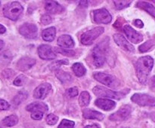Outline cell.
Segmentation results:
<instances>
[{"label":"cell","instance_id":"6da1fadb","mask_svg":"<svg viewBox=\"0 0 155 128\" xmlns=\"http://www.w3.org/2000/svg\"><path fill=\"white\" fill-rule=\"evenodd\" d=\"M154 66V60L150 56H145L139 58L136 63V75L142 84H145L148 77Z\"/></svg>","mask_w":155,"mask_h":128},{"label":"cell","instance_id":"7a4b0ae2","mask_svg":"<svg viewBox=\"0 0 155 128\" xmlns=\"http://www.w3.org/2000/svg\"><path fill=\"white\" fill-rule=\"evenodd\" d=\"M23 10L24 8L19 2H13L5 5L3 8V14L5 17L12 20H17L23 12Z\"/></svg>","mask_w":155,"mask_h":128},{"label":"cell","instance_id":"3957f363","mask_svg":"<svg viewBox=\"0 0 155 128\" xmlns=\"http://www.w3.org/2000/svg\"><path fill=\"white\" fill-rule=\"evenodd\" d=\"M92 90L96 96H100V97H107L116 99H120L127 94L126 91L114 92L104 87H101V86H96V87H94Z\"/></svg>","mask_w":155,"mask_h":128},{"label":"cell","instance_id":"277c9868","mask_svg":"<svg viewBox=\"0 0 155 128\" xmlns=\"http://www.w3.org/2000/svg\"><path fill=\"white\" fill-rule=\"evenodd\" d=\"M93 75L95 80L110 87H117L120 84L119 79L114 75L102 72H95Z\"/></svg>","mask_w":155,"mask_h":128},{"label":"cell","instance_id":"5b68a950","mask_svg":"<svg viewBox=\"0 0 155 128\" xmlns=\"http://www.w3.org/2000/svg\"><path fill=\"white\" fill-rule=\"evenodd\" d=\"M105 46L107 45H104V43L101 44V45L99 44L92 51V60H93L94 65L96 67H101L104 65L106 55Z\"/></svg>","mask_w":155,"mask_h":128},{"label":"cell","instance_id":"8992f818","mask_svg":"<svg viewBox=\"0 0 155 128\" xmlns=\"http://www.w3.org/2000/svg\"><path fill=\"white\" fill-rule=\"evenodd\" d=\"M104 33V28L101 27H95L83 33L81 36V42L85 45H90L99 36Z\"/></svg>","mask_w":155,"mask_h":128},{"label":"cell","instance_id":"52a82bcc","mask_svg":"<svg viewBox=\"0 0 155 128\" xmlns=\"http://www.w3.org/2000/svg\"><path fill=\"white\" fill-rule=\"evenodd\" d=\"M132 101L141 106H155V98L143 93H135L131 98Z\"/></svg>","mask_w":155,"mask_h":128},{"label":"cell","instance_id":"ba28073f","mask_svg":"<svg viewBox=\"0 0 155 128\" xmlns=\"http://www.w3.org/2000/svg\"><path fill=\"white\" fill-rule=\"evenodd\" d=\"M38 29L36 25L32 23H26L21 26L19 29V32L23 36L27 39H35L37 36Z\"/></svg>","mask_w":155,"mask_h":128},{"label":"cell","instance_id":"9c48e42d","mask_svg":"<svg viewBox=\"0 0 155 128\" xmlns=\"http://www.w3.org/2000/svg\"><path fill=\"white\" fill-rule=\"evenodd\" d=\"M132 108L130 105H124L121 107L117 111L112 114L109 117V119L112 121H120V120H124L130 117L131 114Z\"/></svg>","mask_w":155,"mask_h":128},{"label":"cell","instance_id":"30bf717a","mask_svg":"<svg viewBox=\"0 0 155 128\" xmlns=\"http://www.w3.org/2000/svg\"><path fill=\"white\" fill-rule=\"evenodd\" d=\"M93 17L95 23L107 24L111 21L112 17L105 8L98 9L93 11Z\"/></svg>","mask_w":155,"mask_h":128},{"label":"cell","instance_id":"8fae6325","mask_svg":"<svg viewBox=\"0 0 155 128\" xmlns=\"http://www.w3.org/2000/svg\"><path fill=\"white\" fill-rule=\"evenodd\" d=\"M124 31L127 35V38L130 42L134 44H138L143 40V36L142 34L136 32L133 28H132L130 26L125 25L124 27Z\"/></svg>","mask_w":155,"mask_h":128},{"label":"cell","instance_id":"7c38bea8","mask_svg":"<svg viewBox=\"0 0 155 128\" xmlns=\"http://www.w3.org/2000/svg\"><path fill=\"white\" fill-rule=\"evenodd\" d=\"M38 54L41 59L45 60H51L56 57L55 54L52 51V48L48 45H40L38 48Z\"/></svg>","mask_w":155,"mask_h":128},{"label":"cell","instance_id":"4fadbf2b","mask_svg":"<svg viewBox=\"0 0 155 128\" xmlns=\"http://www.w3.org/2000/svg\"><path fill=\"white\" fill-rule=\"evenodd\" d=\"M51 89V84L48 83H44V84H40L34 90L33 93V96L35 98L39 99H43L48 96V93L50 92Z\"/></svg>","mask_w":155,"mask_h":128},{"label":"cell","instance_id":"5bb4252c","mask_svg":"<svg viewBox=\"0 0 155 128\" xmlns=\"http://www.w3.org/2000/svg\"><path fill=\"white\" fill-rule=\"evenodd\" d=\"M114 39L115 42L117 44L119 47L123 48L125 51H129V52H134L135 48L130 42H127V39L124 38V36L121 34H115L114 36Z\"/></svg>","mask_w":155,"mask_h":128},{"label":"cell","instance_id":"9a60e30c","mask_svg":"<svg viewBox=\"0 0 155 128\" xmlns=\"http://www.w3.org/2000/svg\"><path fill=\"white\" fill-rule=\"evenodd\" d=\"M36 64V60L34 59L30 58V57H23L21 58L19 61L18 62V69L21 71H27L30 69L33 66Z\"/></svg>","mask_w":155,"mask_h":128},{"label":"cell","instance_id":"2e32d148","mask_svg":"<svg viewBox=\"0 0 155 128\" xmlns=\"http://www.w3.org/2000/svg\"><path fill=\"white\" fill-rule=\"evenodd\" d=\"M26 109L30 112H36V111H41V112H46L48 110V105L42 102H34L30 104L26 107Z\"/></svg>","mask_w":155,"mask_h":128},{"label":"cell","instance_id":"e0dca14e","mask_svg":"<svg viewBox=\"0 0 155 128\" xmlns=\"http://www.w3.org/2000/svg\"><path fill=\"white\" fill-rule=\"evenodd\" d=\"M95 105L98 107L99 108L105 111H109L113 108H115V103L114 101L109 100V99H97L95 102Z\"/></svg>","mask_w":155,"mask_h":128},{"label":"cell","instance_id":"ac0fdd59","mask_svg":"<svg viewBox=\"0 0 155 128\" xmlns=\"http://www.w3.org/2000/svg\"><path fill=\"white\" fill-rule=\"evenodd\" d=\"M45 10L51 14H60L64 11V8L63 6L55 1H48L47 2L45 5Z\"/></svg>","mask_w":155,"mask_h":128},{"label":"cell","instance_id":"d6986e66","mask_svg":"<svg viewBox=\"0 0 155 128\" xmlns=\"http://www.w3.org/2000/svg\"><path fill=\"white\" fill-rule=\"evenodd\" d=\"M58 45L64 48H71L74 47V42L69 35H62L58 39Z\"/></svg>","mask_w":155,"mask_h":128},{"label":"cell","instance_id":"ffe728a7","mask_svg":"<svg viewBox=\"0 0 155 128\" xmlns=\"http://www.w3.org/2000/svg\"><path fill=\"white\" fill-rule=\"evenodd\" d=\"M83 116L86 119H96V120H101L104 119V115L99 111H95L92 109L86 108L83 111Z\"/></svg>","mask_w":155,"mask_h":128},{"label":"cell","instance_id":"44dd1931","mask_svg":"<svg viewBox=\"0 0 155 128\" xmlns=\"http://www.w3.org/2000/svg\"><path fill=\"white\" fill-rule=\"evenodd\" d=\"M56 34V30L54 27H49L48 29H45L42 31V39L46 42H51L54 40V37H55Z\"/></svg>","mask_w":155,"mask_h":128},{"label":"cell","instance_id":"7402d4cb","mask_svg":"<svg viewBox=\"0 0 155 128\" xmlns=\"http://www.w3.org/2000/svg\"><path fill=\"white\" fill-rule=\"evenodd\" d=\"M136 6H137L138 8H142L143 9V10L146 11L148 13H149L150 14H151L153 17H155V7H154L151 4L146 2L141 1L137 3Z\"/></svg>","mask_w":155,"mask_h":128},{"label":"cell","instance_id":"603a6c76","mask_svg":"<svg viewBox=\"0 0 155 128\" xmlns=\"http://www.w3.org/2000/svg\"><path fill=\"white\" fill-rule=\"evenodd\" d=\"M18 122V117L15 114H12L5 117L2 120V124L4 126H13L16 125Z\"/></svg>","mask_w":155,"mask_h":128},{"label":"cell","instance_id":"cb8c5ba5","mask_svg":"<svg viewBox=\"0 0 155 128\" xmlns=\"http://www.w3.org/2000/svg\"><path fill=\"white\" fill-rule=\"evenodd\" d=\"M28 96V93L25 90H21V91L18 92V94L14 97L12 102L15 105H18L19 104H21V102H24Z\"/></svg>","mask_w":155,"mask_h":128},{"label":"cell","instance_id":"d4e9b609","mask_svg":"<svg viewBox=\"0 0 155 128\" xmlns=\"http://www.w3.org/2000/svg\"><path fill=\"white\" fill-rule=\"evenodd\" d=\"M55 75L56 76H57V78H58L62 83L70 82V81H71V80H72V77H71V75H70L68 72H64V71L59 70V69L56 72Z\"/></svg>","mask_w":155,"mask_h":128},{"label":"cell","instance_id":"484cf974","mask_svg":"<svg viewBox=\"0 0 155 128\" xmlns=\"http://www.w3.org/2000/svg\"><path fill=\"white\" fill-rule=\"evenodd\" d=\"M89 101H90V95H89V93L87 91L82 92L80 98H79V103H80V106H87L89 103Z\"/></svg>","mask_w":155,"mask_h":128},{"label":"cell","instance_id":"4316f807","mask_svg":"<svg viewBox=\"0 0 155 128\" xmlns=\"http://www.w3.org/2000/svg\"><path fill=\"white\" fill-rule=\"evenodd\" d=\"M72 69L77 76L81 77L83 76V75H84L85 73H86V69H85L84 66L80 63H74L72 66Z\"/></svg>","mask_w":155,"mask_h":128},{"label":"cell","instance_id":"83f0119b","mask_svg":"<svg viewBox=\"0 0 155 128\" xmlns=\"http://www.w3.org/2000/svg\"><path fill=\"white\" fill-rule=\"evenodd\" d=\"M12 57L13 56L11 51H5L0 54V61L4 63H10L12 60Z\"/></svg>","mask_w":155,"mask_h":128},{"label":"cell","instance_id":"f1b7e54d","mask_svg":"<svg viewBox=\"0 0 155 128\" xmlns=\"http://www.w3.org/2000/svg\"><path fill=\"white\" fill-rule=\"evenodd\" d=\"M69 63V61L68 60H58V61H54V63H51L49 66V68L51 70H58L59 68L63 65H68Z\"/></svg>","mask_w":155,"mask_h":128},{"label":"cell","instance_id":"f546056e","mask_svg":"<svg viewBox=\"0 0 155 128\" xmlns=\"http://www.w3.org/2000/svg\"><path fill=\"white\" fill-rule=\"evenodd\" d=\"M154 42H153L152 40H149L148 41V42H145V43H144L143 45H141V46H139V51L142 53L146 52V51H148V50L151 49V48L154 46Z\"/></svg>","mask_w":155,"mask_h":128},{"label":"cell","instance_id":"4dcf8cb0","mask_svg":"<svg viewBox=\"0 0 155 128\" xmlns=\"http://www.w3.org/2000/svg\"><path fill=\"white\" fill-rule=\"evenodd\" d=\"M114 3L117 10H121L128 7L132 3V1H114Z\"/></svg>","mask_w":155,"mask_h":128},{"label":"cell","instance_id":"1f68e13d","mask_svg":"<svg viewBox=\"0 0 155 128\" xmlns=\"http://www.w3.org/2000/svg\"><path fill=\"white\" fill-rule=\"evenodd\" d=\"M56 52L60 53V54H63V55L67 56V57H74L75 55V51H72V50L65 49V48H54Z\"/></svg>","mask_w":155,"mask_h":128},{"label":"cell","instance_id":"d6a6232c","mask_svg":"<svg viewBox=\"0 0 155 128\" xmlns=\"http://www.w3.org/2000/svg\"><path fill=\"white\" fill-rule=\"evenodd\" d=\"M75 123L72 120H66V119H64L61 120L60 125L58 126V128H74Z\"/></svg>","mask_w":155,"mask_h":128},{"label":"cell","instance_id":"836d02e7","mask_svg":"<svg viewBox=\"0 0 155 128\" xmlns=\"http://www.w3.org/2000/svg\"><path fill=\"white\" fill-rule=\"evenodd\" d=\"M27 81V78L24 75H20L19 76L17 77L14 81V84L16 86H22L25 84Z\"/></svg>","mask_w":155,"mask_h":128},{"label":"cell","instance_id":"e575fe53","mask_svg":"<svg viewBox=\"0 0 155 128\" xmlns=\"http://www.w3.org/2000/svg\"><path fill=\"white\" fill-rule=\"evenodd\" d=\"M58 117L54 114H48L46 117V122L48 123V124L49 125L55 124L58 122Z\"/></svg>","mask_w":155,"mask_h":128},{"label":"cell","instance_id":"d590c367","mask_svg":"<svg viewBox=\"0 0 155 128\" xmlns=\"http://www.w3.org/2000/svg\"><path fill=\"white\" fill-rule=\"evenodd\" d=\"M66 93L69 97H75L78 95V90L77 87H71L66 90Z\"/></svg>","mask_w":155,"mask_h":128},{"label":"cell","instance_id":"8d00e7d4","mask_svg":"<svg viewBox=\"0 0 155 128\" xmlns=\"http://www.w3.org/2000/svg\"><path fill=\"white\" fill-rule=\"evenodd\" d=\"M41 22L44 25H48L51 23V17L48 14L42 15V17H41Z\"/></svg>","mask_w":155,"mask_h":128},{"label":"cell","instance_id":"74e56055","mask_svg":"<svg viewBox=\"0 0 155 128\" xmlns=\"http://www.w3.org/2000/svg\"><path fill=\"white\" fill-rule=\"evenodd\" d=\"M10 108V105L7 101L4 100V99H0V110H8Z\"/></svg>","mask_w":155,"mask_h":128},{"label":"cell","instance_id":"f35d334b","mask_svg":"<svg viewBox=\"0 0 155 128\" xmlns=\"http://www.w3.org/2000/svg\"><path fill=\"white\" fill-rule=\"evenodd\" d=\"M43 112L41 111H36V112H32L31 113V117L34 120H40L43 117Z\"/></svg>","mask_w":155,"mask_h":128},{"label":"cell","instance_id":"ab89813d","mask_svg":"<svg viewBox=\"0 0 155 128\" xmlns=\"http://www.w3.org/2000/svg\"><path fill=\"white\" fill-rule=\"evenodd\" d=\"M3 75H4L5 78H12L14 75H15V72L12 69H5V70L3 72Z\"/></svg>","mask_w":155,"mask_h":128},{"label":"cell","instance_id":"60d3db41","mask_svg":"<svg viewBox=\"0 0 155 128\" xmlns=\"http://www.w3.org/2000/svg\"><path fill=\"white\" fill-rule=\"evenodd\" d=\"M134 25L136 26V27H139V28H142V27H144V23L143 22H142L141 20H134Z\"/></svg>","mask_w":155,"mask_h":128},{"label":"cell","instance_id":"b9f144b4","mask_svg":"<svg viewBox=\"0 0 155 128\" xmlns=\"http://www.w3.org/2000/svg\"><path fill=\"white\" fill-rule=\"evenodd\" d=\"M6 32V29L4 26H2V24H0V34H3Z\"/></svg>","mask_w":155,"mask_h":128},{"label":"cell","instance_id":"7bdbcfd3","mask_svg":"<svg viewBox=\"0 0 155 128\" xmlns=\"http://www.w3.org/2000/svg\"><path fill=\"white\" fill-rule=\"evenodd\" d=\"M85 128H99L98 125L96 124H92V125H88V126H85Z\"/></svg>","mask_w":155,"mask_h":128},{"label":"cell","instance_id":"ee69618b","mask_svg":"<svg viewBox=\"0 0 155 128\" xmlns=\"http://www.w3.org/2000/svg\"><path fill=\"white\" fill-rule=\"evenodd\" d=\"M4 45H5L4 42H3L2 40H1V39H0V51L2 49V48L4 47Z\"/></svg>","mask_w":155,"mask_h":128},{"label":"cell","instance_id":"f6af8a7d","mask_svg":"<svg viewBox=\"0 0 155 128\" xmlns=\"http://www.w3.org/2000/svg\"><path fill=\"white\" fill-rule=\"evenodd\" d=\"M151 84H154V85H155V75H154V76H153L152 78H151Z\"/></svg>","mask_w":155,"mask_h":128},{"label":"cell","instance_id":"bcb514c9","mask_svg":"<svg viewBox=\"0 0 155 128\" xmlns=\"http://www.w3.org/2000/svg\"><path fill=\"white\" fill-rule=\"evenodd\" d=\"M152 119H153V120H154V121L155 122V116H154V117H152Z\"/></svg>","mask_w":155,"mask_h":128},{"label":"cell","instance_id":"7dc6e473","mask_svg":"<svg viewBox=\"0 0 155 128\" xmlns=\"http://www.w3.org/2000/svg\"><path fill=\"white\" fill-rule=\"evenodd\" d=\"M122 128H130V127H122Z\"/></svg>","mask_w":155,"mask_h":128},{"label":"cell","instance_id":"c3c4849f","mask_svg":"<svg viewBox=\"0 0 155 128\" xmlns=\"http://www.w3.org/2000/svg\"><path fill=\"white\" fill-rule=\"evenodd\" d=\"M153 2H154V3H155V1H153Z\"/></svg>","mask_w":155,"mask_h":128},{"label":"cell","instance_id":"681fc988","mask_svg":"<svg viewBox=\"0 0 155 128\" xmlns=\"http://www.w3.org/2000/svg\"><path fill=\"white\" fill-rule=\"evenodd\" d=\"M0 3H1V2H0Z\"/></svg>","mask_w":155,"mask_h":128}]
</instances>
